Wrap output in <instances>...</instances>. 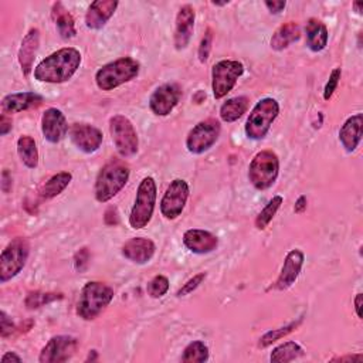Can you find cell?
<instances>
[{
    "mask_svg": "<svg viewBox=\"0 0 363 363\" xmlns=\"http://www.w3.org/2000/svg\"><path fill=\"white\" fill-rule=\"evenodd\" d=\"M279 114L280 104L274 98H262L254 106L247 118L246 135L254 141L264 139Z\"/></svg>",
    "mask_w": 363,
    "mask_h": 363,
    "instance_id": "7",
    "label": "cell"
},
{
    "mask_svg": "<svg viewBox=\"0 0 363 363\" xmlns=\"http://www.w3.org/2000/svg\"><path fill=\"white\" fill-rule=\"evenodd\" d=\"M88 261H89V253L87 248H81L77 254H75V258H74V267L77 271L82 272L87 265H88Z\"/></svg>",
    "mask_w": 363,
    "mask_h": 363,
    "instance_id": "41",
    "label": "cell"
},
{
    "mask_svg": "<svg viewBox=\"0 0 363 363\" xmlns=\"http://www.w3.org/2000/svg\"><path fill=\"white\" fill-rule=\"evenodd\" d=\"M355 311H356V315L357 318H362V294H356V298H355Z\"/></svg>",
    "mask_w": 363,
    "mask_h": 363,
    "instance_id": "48",
    "label": "cell"
},
{
    "mask_svg": "<svg viewBox=\"0 0 363 363\" xmlns=\"http://www.w3.org/2000/svg\"><path fill=\"white\" fill-rule=\"evenodd\" d=\"M305 209H307V198H305V196H300L298 200H297V203H295L294 212L300 215V213H302Z\"/></svg>",
    "mask_w": 363,
    "mask_h": 363,
    "instance_id": "47",
    "label": "cell"
},
{
    "mask_svg": "<svg viewBox=\"0 0 363 363\" xmlns=\"http://www.w3.org/2000/svg\"><path fill=\"white\" fill-rule=\"evenodd\" d=\"M18 153L20 160L29 167V169H34L39 165V151H37V145L36 141L29 136V135H23L19 138L18 141Z\"/></svg>",
    "mask_w": 363,
    "mask_h": 363,
    "instance_id": "30",
    "label": "cell"
},
{
    "mask_svg": "<svg viewBox=\"0 0 363 363\" xmlns=\"http://www.w3.org/2000/svg\"><path fill=\"white\" fill-rule=\"evenodd\" d=\"M155 251V243L145 237H134L122 246V255L135 264H146L152 260Z\"/></svg>",
    "mask_w": 363,
    "mask_h": 363,
    "instance_id": "21",
    "label": "cell"
},
{
    "mask_svg": "<svg viewBox=\"0 0 363 363\" xmlns=\"http://www.w3.org/2000/svg\"><path fill=\"white\" fill-rule=\"evenodd\" d=\"M40 44V32L39 29H32L23 39L19 50V64L25 75H29L33 68V61L37 54Z\"/></svg>",
    "mask_w": 363,
    "mask_h": 363,
    "instance_id": "24",
    "label": "cell"
},
{
    "mask_svg": "<svg viewBox=\"0 0 363 363\" xmlns=\"http://www.w3.org/2000/svg\"><path fill=\"white\" fill-rule=\"evenodd\" d=\"M280 173V159L272 151L258 152L248 167V179L257 191L269 189Z\"/></svg>",
    "mask_w": 363,
    "mask_h": 363,
    "instance_id": "6",
    "label": "cell"
},
{
    "mask_svg": "<svg viewBox=\"0 0 363 363\" xmlns=\"http://www.w3.org/2000/svg\"><path fill=\"white\" fill-rule=\"evenodd\" d=\"M189 185L184 179H174L170 182L162 200H160V213L169 220L177 219L182 212L185 210V206L189 199Z\"/></svg>",
    "mask_w": 363,
    "mask_h": 363,
    "instance_id": "12",
    "label": "cell"
},
{
    "mask_svg": "<svg viewBox=\"0 0 363 363\" xmlns=\"http://www.w3.org/2000/svg\"><path fill=\"white\" fill-rule=\"evenodd\" d=\"M300 324H301V319H300L298 322H291L290 325H287V326H284V328L272 329V331L267 332V333L260 339L258 346H260V348H267V346H269L272 342L280 340L281 338H284V336H287L288 333H291Z\"/></svg>",
    "mask_w": 363,
    "mask_h": 363,
    "instance_id": "34",
    "label": "cell"
},
{
    "mask_svg": "<svg viewBox=\"0 0 363 363\" xmlns=\"http://www.w3.org/2000/svg\"><path fill=\"white\" fill-rule=\"evenodd\" d=\"M12 186H13V182H12V174L9 173L8 169L4 170L2 173V191L5 193H9L12 191Z\"/></svg>",
    "mask_w": 363,
    "mask_h": 363,
    "instance_id": "44",
    "label": "cell"
},
{
    "mask_svg": "<svg viewBox=\"0 0 363 363\" xmlns=\"http://www.w3.org/2000/svg\"><path fill=\"white\" fill-rule=\"evenodd\" d=\"M117 0H96L89 5L88 12L85 15V25L91 30L103 29L107 22L114 16L117 8Z\"/></svg>",
    "mask_w": 363,
    "mask_h": 363,
    "instance_id": "19",
    "label": "cell"
},
{
    "mask_svg": "<svg viewBox=\"0 0 363 363\" xmlns=\"http://www.w3.org/2000/svg\"><path fill=\"white\" fill-rule=\"evenodd\" d=\"M129 167L118 159L108 162L98 173L94 195L97 202L107 203L113 198H115L127 185L129 179Z\"/></svg>",
    "mask_w": 363,
    "mask_h": 363,
    "instance_id": "2",
    "label": "cell"
},
{
    "mask_svg": "<svg viewBox=\"0 0 363 363\" xmlns=\"http://www.w3.org/2000/svg\"><path fill=\"white\" fill-rule=\"evenodd\" d=\"M244 74L243 63L237 60H222L212 70V89L216 100L224 98Z\"/></svg>",
    "mask_w": 363,
    "mask_h": 363,
    "instance_id": "9",
    "label": "cell"
},
{
    "mask_svg": "<svg viewBox=\"0 0 363 363\" xmlns=\"http://www.w3.org/2000/svg\"><path fill=\"white\" fill-rule=\"evenodd\" d=\"M302 355H304V349L301 348V345L290 340V342L281 343L280 346H277L274 350H272L269 355V360L272 363H287L301 357Z\"/></svg>",
    "mask_w": 363,
    "mask_h": 363,
    "instance_id": "31",
    "label": "cell"
},
{
    "mask_svg": "<svg viewBox=\"0 0 363 363\" xmlns=\"http://www.w3.org/2000/svg\"><path fill=\"white\" fill-rule=\"evenodd\" d=\"M307 32V46L311 51L318 53L322 51L328 44V29L326 26L318 19H310L305 27Z\"/></svg>",
    "mask_w": 363,
    "mask_h": 363,
    "instance_id": "25",
    "label": "cell"
},
{
    "mask_svg": "<svg viewBox=\"0 0 363 363\" xmlns=\"http://www.w3.org/2000/svg\"><path fill=\"white\" fill-rule=\"evenodd\" d=\"M139 74V63L131 57H122L103 65L96 74V82L103 91H113Z\"/></svg>",
    "mask_w": 363,
    "mask_h": 363,
    "instance_id": "4",
    "label": "cell"
},
{
    "mask_svg": "<svg viewBox=\"0 0 363 363\" xmlns=\"http://www.w3.org/2000/svg\"><path fill=\"white\" fill-rule=\"evenodd\" d=\"M304 261H305V255L300 248H294L287 254V257L284 260V265H283L281 272L279 276V280L276 281V286H274L276 290L286 291L293 284H295L297 279L301 274Z\"/></svg>",
    "mask_w": 363,
    "mask_h": 363,
    "instance_id": "16",
    "label": "cell"
},
{
    "mask_svg": "<svg viewBox=\"0 0 363 363\" xmlns=\"http://www.w3.org/2000/svg\"><path fill=\"white\" fill-rule=\"evenodd\" d=\"M68 134L72 144L85 153H94L98 151L104 139V135L98 128L88 124H72Z\"/></svg>",
    "mask_w": 363,
    "mask_h": 363,
    "instance_id": "15",
    "label": "cell"
},
{
    "mask_svg": "<svg viewBox=\"0 0 363 363\" xmlns=\"http://www.w3.org/2000/svg\"><path fill=\"white\" fill-rule=\"evenodd\" d=\"M78 349V340L68 335L53 336L42 349L39 360L42 363H63L71 359Z\"/></svg>",
    "mask_w": 363,
    "mask_h": 363,
    "instance_id": "13",
    "label": "cell"
},
{
    "mask_svg": "<svg viewBox=\"0 0 363 363\" xmlns=\"http://www.w3.org/2000/svg\"><path fill=\"white\" fill-rule=\"evenodd\" d=\"M333 362H346V360H349V362H362L363 360V355H348V356H340V357H335V359H332Z\"/></svg>",
    "mask_w": 363,
    "mask_h": 363,
    "instance_id": "46",
    "label": "cell"
},
{
    "mask_svg": "<svg viewBox=\"0 0 363 363\" xmlns=\"http://www.w3.org/2000/svg\"><path fill=\"white\" fill-rule=\"evenodd\" d=\"M184 244L195 254H209L219 246V238L202 229H191L184 234Z\"/></svg>",
    "mask_w": 363,
    "mask_h": 363,
    "instance_id": "20",
    "label": "cell"
},
{
    "mask_svg": "<svg viewBox=\"0 0 363 363\" xmlns=\"http://www.w3.org/2000/svg\"><path fill=\"white\" fill-rule=\"evenodd\" d=\"M158 198L156 182L153 177H144L138 186L135 203L129 215V226L135 230L146 227L153 216Z\"/></svg>",
    "mask_w": 363,
    "mask_h": 363,
    "instance_id": "5",
    "label": "cell"
},
{
    "mask_svg": "<svg viewBox=\"0 0 363 363\" xmlns=\"http://www.w3.org/2000/svg\"><path fill=\"white\" fill-rule=\"evenodd\" d=\"M301 37V27L295 22H288L283 25L277 32L272 34L271 39V49L281 51L290 47L293 43L298 42Z\"/></svg>",
    "mask_w": 363,
    "mask_h": 363,
    "instance_id": "26",
    "label": "cell"
},
{
    "mask_svg": "<svg viewBox=\"0 0 363 363\" xmlns=\"http://www.w3.org/2000/svg\"><path fill=\"white\" fill-rule=\"evenodd\" d=\"M51 16H53V20H54V23H56V27H57V30H58V34H60L64 40L72 39V37L77 34L75 23H74L72 16L68 13V11H67L60 2H58V4H54L53 11H51Z\"/></svg>",
    "mask_w": 363,
    "mask_h": 363,
    "instance_id": "27",
    "label": "cell"
},
{
    "mask_svg": "<svg viewBox=\"0 0 363 363\" xmlns=\"http://www.w3.org/2000/svg\"><path fill=\"white\" fill-rule=\"evenodd\" d=\"M340 74H342L340 68H335L331 72L329 79H328V82L325 84V88H324V100L329 101L332 98L333 93H335L336 88H338V84H339V79H340Z\"/></svg>",
    "mask_w": 363,
    "mask_h": 363,
    "instance_id": "37",
    "label": "cell"
},
{
    "mask_svg": "<svg viewBox=\"0 0 363 363\" xmlns=\"http://www.w3.org/2000/svg\"><path fill=\"white\" fill-rule=\"evenodd\" d=\"M353 8L356 9L357 13H360V12H362V8H363V2H355V4H353Z\"/></svg>",
    "mask_w": 363,
    "mask_h": 363,
    "instance_id": "49",
    "label": "cell"
},
{
    "mask_svg": "<svg viewBox=\"0 0 363 363\" xmlns=\"http://www.w3.org/2000/svg\"><path fill=\"white\" fill-rule=\"evenodd\" d=\"M196 13L191 5L182 6L176 16V27H174V47L177 50H184L191 43L195 29Z\"/></svg>",
    "mask_w": 363,
    "mask_h": 363,
    "instance_id": "18",
    "label": "cell"
},
{
    "mask_svg": "<svg viewBox=\"0 0 363 363\" xmlns=\"http://www.w3.org/2000/svg\"><path fill=\"white\" fill-rule=\"evenodd\" d=\"M265 6H267V9L271 12V13H274V15H277V13H280V12H283L284 9H286V6H287V2L286 0H267V2L264 4Z\"/></svg>",
    "mask_w": 363,
    "mask_h": 363,
    "instance_id": "42",
    "label": "cell"
},
{
    "mask_svg": "<svg viewBox=\"0 0 363 363\" xmlns=\"http://www.w3.org/2000/svg\"><path fill=\"white\" fill-rule=\"evenodd\" d=\"M146 291L152 298H162L169 291V280L165 276H156L149 281Z\"/></svg>",
    "mask_w": 363,
    "mask_h": 363,
    "instance_id": "36",
    "label": "cell"
},
{
    "mask_svg": "<svg viewBox=\"0 0 363 363\" xmlns=\"http://www.w3.org/2000/svg\"><path fill=\"white\" fill-rule=\"evenodd\" d=\"M30 247L25 238L12 240L0 255V283L5 284L15 279L25 268Z\"/></svg>",
    "mask_w": 363,
    "mask_h": 363,
    "instance_id": "8",
    "label": "cell"
},
{
    "mask_svg": "<svg viewBox=\"0 0 363 363\" xmlns=\"http://www.w3.org/2000/svg\"><path fill=\"white\" fill-rule=\"evenodd\" d=\"M61 294H50V293H30L26 298V307L29 310H37L40 307H44L46 304H50L56 300H61Z\"/></svg>",
    "mask_w": 363,
    "mask_h": 363,
    "instance_id": "35",
    "label": "cell"
},
{
    "mask_svg": "<svg viewBox=\"0 0 363 363\" xmlns=\"http://www.w3.org/2000/svg\"><path fill=\"white\" fill-rule=\"evenodd\" d=\"M81 65V54L74 47H64L44 60L34 68V78L40 82L61 84L68 81Z\"/></svg>",
    "mask_w": 363,
    "mask_h": 363,
    "instance_id": "1",
    "label": "cell"
},
{
    "mask_svg": "<svg viewBox=\"0 0 363 363\" xmlns=\"http://www.w3.org/2000/svg\"><path fill=\"white\" fill-rule=\"evenodd\" d=\"M212 42H213V34H212V30L209 29L206 32L205 37L202 39L200 46H199V60L202 63H206L208 58H209V54H210V50H212Z\"/></svg>",
    "mask_w": 363,
    "mask_h": 363,
    "instance_id": "39",
    "label": "cell"
},
{
    "mask_svg": "<svg viewBox=\"0 0 363 363\" xmlns=\"http://www.w3.org/2000/svg\"><path fill=\"white\" fill-rule=\"evenodd\" d=\"M114 300V290L98 281H91L84 286L77 305V314L85 321L96 319Z\"/></svg>",
    "mask_w": 363,
    "mask_h": 363,
    "instance_id": "3",
    "label": "cell"
},
{
    "mask_svg": "<svg viewBox=\"0 0 363 363\" xmlns=\"http://www.w3.org/2000/svg\"><path fill=\"white\" fill-rule=\"evenodd\" d=\"M248 110V98L247 97H234L227 100L220 107V118L224 122H236L241 118Z\"/></svg>",
    "mask_w": 363,
    "mask_h": 363,
    "instance_id": "29",
    "label": "cell"
},
{
    "mask_svg": "<svg viewBox=\"0 0 363 363\" xmlns=\"http://www.w3.org/2000/svg\"><path fill=\"white\" fill-rule=\"evenodd\" d=\"M182 89L177 84H163L158 87L149 98V108L158 117H167L179 104Z\"/></svg>",
    "mask_w": 363,
    "mask_h": 363,
    "instance_id": "14",
    "label": "cell"
},
{
    "mask_svg": "<svg viewBox=\"0 0 363 363\" xmlns=\"http://www.w3.org/2000/svg\"><path fill=\"white\" fill-rule=\"evenodd\" d=\"M206 280V272H200V274H196L193 279H191L184 287H182L177 291V297H186L188 294H192L203 281Z\"/></svg>",
    "mask_w": 363,
    "mask_h": 363,
    "instance_id": "38",
    "label": "cell"
},
{
    "mask_svg": "<svg viewBox=\"0 0 363 363\" xmlns=\"http://www.w3.org/2000/svg\"><path fill=\"white\" fill-rule=\"evenodd\" d=\"M222 125L217 120H206L195 125L186 136V148L193 155L208 152L217 142Z\"/></svg>",
    "mask_w": 363,
    "mask_h": 363,
    "instance_id": "11",
    "label": "cell"
},
{
    "mask_svg": "<svg viewBox=\"0 0 363 363\" xmlns=\"http://www.w3.org/2000/svg\"><path fill=\"white\" fill-rule=\"evenodd\" d=\"M43 97L37 93H16L9 94L2 101V108L5 114H16L30 108L42 106Z\"/></svg>",
    "mask_w": 363,
    "mask_h": 363,
    "instance_id": "23",
    "label": "cell"
},
{
    "mask_svg": "<svg viewBox=\"0 0 363 363\" xmlns=\"http://www.w3.org/2000/svg\"><path fill=\"white\" fill-rule=\"evenodd\" d=\"M110 132L118 153L124 158L136 155L139 139L134 124L124 115H114L110 120Z\"/></svg>",
    "mask_w": 363,
    "mask_h": 363,
    "instance_id": "10",
    "label": "cell"
},
{
    "mask_svg": "<svg viewBox=\"0 0 363 363\" xmlns=\"http://www.w3.org/2000/svg\"><path fill=\"white\" fill-rule=\"evenodd\" d=\"M363 117L362 114L352 115L339 129V141L348 152H355L362 141Z\"/></svg>",
    "mask_w": 363,
    "mask_h": 363,
    "instance_id": "22",
    "label": "cell"
},
{
    "mask_svg": "<svg viewBox=\"0 0 363 363\" xmlns=\"http://www.w3.org/2000/svg\"><path fill=\"white\" fill-rule=\"evenodd\" d=\"M42 131L44 138L51 144L61 142L68 129V124L65 115L57 108H49L44 111L42 117Z\"/></svg>",
    "mask_w": 363,
    "mask_h": 363,
    "instance_id": "17",
    "label": "cell"
},
{
    "mask_svg": "<svg viewBox=\"0 0 363 363\" xmlns=\"http://www.w3.org/2000/svg\"><path fill=\"white\" fill-rule=\"evenodd\" d=\"M71 179H72V174L70 172H60V173L51 176L40 189L42 199L49 200V199L58 196L63 191L67 189Z\"/></svg>",
    "mask_w": 363,
    "mask_h": 363,
    "instance_id": "28",
    "label": "cell"
},
{
    "mask_svg": "<svg viewBox=\"0 0 363 363\" xmlns=\"http://www.w3.org/2000/svg\"><path fill=\"white\" fill-rule=\"evenodd\" d=\"M283 202H284L283 196H274L265 205V208L258 213V216L255 219V227L258 230H264L271 223V220L274 219L279 209L281 208Z\"/></svg>",
    "mask_w": 363,
    "mask_h": 363,
    "instance_id": "32",
    "label": "cell"
},
{
    "mask_svg": "<svg viewBox=\"0 0 363 363\" xmlns=\"http://www.w3.org/2000/svg\"><path fill=\"white\" fill-rule=\"evenodd\" d=\"M12 118L8 117V114H2V118H0V134H2V136L8 135L11 131H12Z\"/></svg>",
    "mask_w": 363,
    "mask_h": 363,
    "instance_id": "43",
    "label": "cell"
},
{
    "mask_svg": "<svg viewBox=\"0 0 363 363\" xmlns=\"http://www.w3.org/2000/svg\"><path fill=\"white\" fill-rule=\"evenodd\" d=\"M23 359L19 356V355H16L15 352H8L6 355H4V357H2V363H12V362H16V363H20Z\"/></svg>",
    "mask_w": 363,
    "mask_h": 363,
    "instance_id": "45",
    "label": "cell"
},
{
    "mask_svg": "<svg viewBox=\"0 0 363 363\" xmlns=\"http://www.w3.org/2000/svg\"><path fill=\"white\" fill-rule=\"evenodd\" d=\"M13 331H15V324L8 317V314L2 311L0 312V333H2L4 338H8L9 335H12Z\"/></svg>",
    "mask_w": 363,
    "mask_h": 363,
    "instance_id": "40",
    "label": "cell"
},
{
    "mask_svg": "<svg viewBox=\"0 0 363 363\" xmlns=\"http://www.w3.org/2000/svg\"><path fill=\"white\" fill-rule=\"evenodd\" d=\"M209 359V348L202 340H195L189 343L184 355H182V362L184 363H203Z\"/></svg>",
    "mask_w": 363,
    "mask_h": 363,
    "instance_id": "33",
    "label": "cell"
}]
</instances>
